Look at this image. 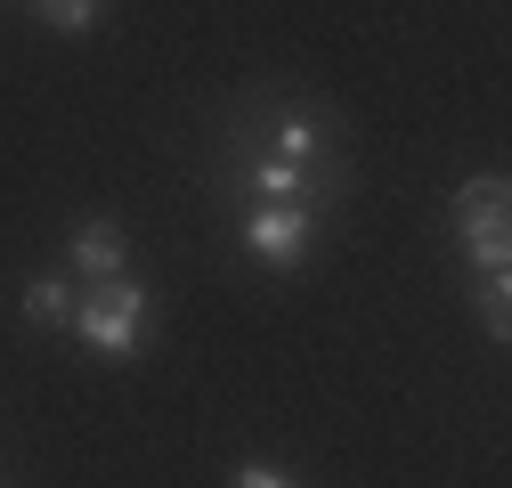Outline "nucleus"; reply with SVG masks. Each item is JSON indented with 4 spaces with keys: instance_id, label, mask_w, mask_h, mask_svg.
I'll return each mask as SVG.
<instances>
[{
    "instance_id": "7ed1b4c3",
    "label": "nucleus",
    "mask_w": 512,
    "mask_h": 488,
    "mask_svg": "<svg viewBox=\"0 0 512 488\" xmlns=\"http://www.w3.org/2000/svg\"><path fill=\"white\" fill-rule=\"evenodd\" d=\"M317 212H326V204H252L244 228H236V244L261 269H301L309 261V236H317Z\"/></svg>"
},
{
    "instance_id": "423d86ee",
    "label": "nucleus",
    "mask_w": 512,
    "mask_h": 488,
    "mask_svg": "<svg viewBox=\"0 0 512 488\" xmlns=\"http://www.w3.org/2000/svg\"><path fill=\"white\" fill-rule=\"evenodd\" d=\"M261 155H285V163H301V171H326V155H334V131L326 122H309V114H277L261 139H252Z\"/></svg>"
},
{
    "instance_id": "f257e3e1",
    "label": "nucleus",
    "mask_w": 512,
    "mask_h": 488,
    "mask_svg": "<svg viewBox=\"0 0 512 488\" xmlns=\"http://www.w3.org/2000/svg\"><path fill=\"white\" fill-rule=\"evenodd\" d=\"M74 342H90L98 358H139L147 350V326H155V293L147 277H74Z\"/></svg>"
},
{
    "instance_id": "6e6552de",
    "label": "nucleus",
    "mask_w": 512,
    "mask_h": 488,
    "mask_svg": "<svg viewBox=\"0 0 512 488\" xmlns=\"http://www.w3.org/2000/svg\"><path fill=\"white\" fill-rule=\"evenodd\" d=\"M480 326L504 342V326H512V269H480Z\"/></svg>"
},
{
    "instance_id": "f03ea898",
    "label": "nucleus",
    "mask_w": 512,
    "mask_h": 488,
    "mask_svg": "<svg viewBox=\"0 0 512 488\" xmlns=\"http://www.w3.org/2000/svg\"><path fill=\"white\" fill-rule=\"evenodd\" d=\"M447 220H456V244L472 269H512V220H504V179L496 171H472L456 204H447Z\"/></svg>"
},
{
    "instance_id": "9d476101",
    "label": "nucleus",
    "mask_w": 512,
    "mask_h": 488,
    "mask_svg": "<svg viewBox=\"0 0 512 488\" xmlns=\"http://www.w3.org/2000/svg\"><path fill=\"white\" fill-rule=\"evenodd\" d=\"M228 488H301L293 472H277V464H236L228 472Z\"/></svg>"
},
{
    "instance_id": "39448f33",
    "label": "nucleus",
    "mask_w": 512,
    "mask_h": 488,
    "mask_svg": "<svg viewBox=\"0 0 512 488\" xmlns=\"http://www.w3.org/2000/svg\"><path fill=\"white\" fill-rule=\"evenodd\" d=\"M122 261H131V236H122L114 212H90L66 228V269L74 277H122Z\"/></svg>"
},
{
    "instance_id": "9b49d317",
    "label": "nucleus",
    "mask_w": 512,
    "mask_h": 488,
    "mask_svg": "<svg viewBox=\"0 0 512 488\" xmlns=\"http://www.w3.org/2000/svg\"><path fill=\"white\" fill-rule=\"evenodd\" d=\"M0 488H9V480H0Z\"/></svg>"
},
{
    "instance_id": "20e7f679",
    "label": "nucleus",
    "mask_w": 512,
    "mask_h": 488,
    "mask_svg": "<svg viewBox=\"0 0 512 488\" xmlns=\"http://www.w3.org/2000/svg\"><path fill=\"white\" fill-rule=\"evenodd\" d=\"M236 188L252 196V204H326L334 196V179L326 171H301V163H285V155H261V147H236Z\"/></svg>"
},
{
    "instance_id": "0eeeda50",
    "label": "nucleus",
    "mask_w": 512,
    "mask_h": 488,
    "mask_svg": "<svg viewBox=\"0 0 512 488\" xmlns=\"http://www.w3.org/2000/svg\"><path fill=\"white\" fill-rule=\"evenodd\" d=\"M66 318H74V277H57V269H49V277H33V285H25V326L57 334Z\"/></svg>"
},
{
    "instance_id": "1a4fd4ad",
    "label": "nucleus",
    "mask_w": 512,
    "mask_h": 488,
    "mask_svg": "<svg viewBox=\"0 0 512 488\" xmlns=\"http://www.w3.org/2000/svg\"><path fill=\"white\" fill-rule=\"evenodd\" d=\"M33 9H41V25H49V33H90L106 0H33Z\"/></svg>"
}]
</instances>
